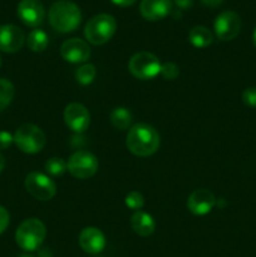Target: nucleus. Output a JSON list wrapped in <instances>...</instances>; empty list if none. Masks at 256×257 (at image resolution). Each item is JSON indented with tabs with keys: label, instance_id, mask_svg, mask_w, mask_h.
Wrapping results in <instances>:
<instances>
[{
	"label": "nucleus",
	"instance_id": "nucleus-11",
	"mask_svg": "<svg viewBox=\"0 0 256 257\" xmlns=\"http://www.w3.org/2000/svg\"><path fill=\"white\" fill-rule=\"evenodd\" d=\"M18 17L27 27L38 28L45 18V9L39 0H22L18 4Z\"/></svg>",
	"mask_w": 256,
	"mask_h": 257
},
{
	"label": "nucleus",
	"instance_id": "nucleus-1",
	"mask_svg": "<svg viewBox=\"0 0 256 257\" xmlns=\"http://www.w3.org/2000/svg\"><path fill=\"white\" fill-rule=\"evenodd\" d=\"M125 146L135 156L148 157L157 152L160 147V135L152 125L137 123L128 131Z\"/></svg>",
	"mask_w": 256,
	"mask_h": 257
},
{
	"label": "nucleus",
	"instance_id": "nucleus-10",
	"mask_svg": "<svg viewBox=\"0 0 256 257\" xmlns=\"http://www.w3.org/2000/svg\"><path fill=\"white\" fill-rule=\"evenodd\" d=\"M64 122L69 130L77 135H82L90 124V114L80 103H70L64 109Z\"/></svg>",
	"mask_w": 256,
	"mask_h": 257
},
{
	"label": "nucleus",
	"instance_id": "nucleus-8",
	"mask_svg": "<svg viewBox=\"0 0 256 257\" xmlns=\"http://www.w3.org/2000/svg\"><path fill=\"white\" fill-rule=\"evenodd\" d=\"M25 188L34 198L39 201H49L57 193L54 181L42 172H30L25 178Z\"/></svg>",
	"mask_w": 256,
	"mask_h": 257
},
{
	"label": "nucleus",
	"instance_id": "nucleus-14",
	"mask_svg": "<svg viewBox=\"0 0 256 257\" xmlns=\"http://www.w3.org/2000/svg\"><path fill=\"white\" fill-rule=\"evenodd\" d=\"M216 205V197L211 191L206 188L193 191L187 200V207L193 215L203 216L211 212Z\"/></svg>",
	"mask_w": 256,
	"mask_h": 257
},
{
	"label": "nucleus",
	"instance_id": "nucleus-35",
	"mask_svg": "<svg viewBox=\"0 0 256 257\" xmlns=\"http://www.w3.org/2000/svg\"><path fill=\"white\" fill-rule=\"evenodd\" d=\"M2 64H3V60H2V57H0V67H2Z\"/></svg>",
	"mask_w": 256,
	"mask_h": 257
},
{
	"label": "nucleus",
	"instance_id": "nucleus-15",
	"mask_svg": "<svg viewBox=\"0 0 256 257\" xmlns=\"http://www.w3.org/2000/svg\"><path fill=\"white\" fill-rule=\"evenodd\" d=\"M79 246L84 252L97 255L105 247V237L100 230L95 227H85L79 233Z\"/></svg>",
	"mask_w": 256,
	"mask_h": 257
},
{
	"label": "nucleus",
	"instance_id": "nucleus-5",
	"mask_svg": "<svg viewBox=\"0 0 256 257\" xmlns=\"http://www.w3.org/2000/svg\"><path fill=\"white\" fill-rule=\"evenodd\" d=\"M14 142L22 152L34 155L40 152L47 143L44 132L38 125L27 124L20 125L14 135Z\"/></svg>",
	"mask_w": 256,
	"mask_h": 257
},
{
	"label": "nucleus",
	"instance_id": "nucleus-23",
	"mask_svg": "<svg viewBox=\"0 0 256 257\" xmlns=\"http://www.w3.org/2000/svg\"><path fill=\"white\" fill-rule=\"evenodd\" d=\"M95 75H97V69L93 64H83L82 67H79L75 72V79L79 84L82 85H88L90 83H93Z\"/></svg>",
	"mask_w": 256,
	"mask_h": 257
},
{
	"label": "nucleus",
	"instance_id": "nucleus-31",
	"mask_svg": "<svg viewBox=\"0 0 256 257\" xmlns=\"http://www.w3.org/2000/svg\"><path fill=\"white\" fill-rule=\"evenodd\" d=\"M201 2H202V4L206 5V7L216 8V7H218V5L222 4L223 0H201Z\"/></svg>",
	"mask_w": 256,
	"mask_h": 257
},
{
	"label": "nucleus",
	"instance_id": "nucleus-22",
	"mask_svg": "<svg viewBox=\"0 0 256 257\" xmlns=\"http://www.w3.org/2000/svg\"><path fill=\"white\" fill-rule=\"evenodd\" d=\"M44 168L47 173H49L53 177H60L68 171V165L63 158L52 157L45 162Z\"/></svg>",
	"mask_w": 256,
	"mask_h": 257
},
{
	"label": "nucleus",
	"instance_id": "nucleus-19",
	"mask_svg": "<svg viewBox=\"0 0 256 257\" xmlns=\"http://www.w3.org/2000/svg\"><path fill=\"white\" fill-rule=\"evenodd\" d=\"M132 119V113L125 107L114 108L109 114V120L112 123V125L119 131H124L127 128H130Z\"/></svg>",
	"mask_w": 256,
	"mask_h": 257
},
{
	"label": "nucleus",
	"instance_id": "nucleus-27",
	"mask_svg": "<svg viewBox=\"0 0 256 257\" xmlns=\"http://www.w3.org/2000/svg\"><path fill=\"white\" fill-rule=\"evenodd\" d=\"M13 142H14V136L5 131L0 132V151L8 150L13 145Z\"/></svg>",
	"mask_w": 256,
	"mask_h": 257
},
{
	"label": "nucleus",
	"instance_id": "nucleus-6",
	"mask_svg": "<svg viewBox=\"0 0 256 257\" xmlns=\"http://www.w3.org/2000/svg\"><path fill=\"white\" fill-rule=\"evenodd\" d=\"M161 62L153 53H136L128 63V69L133 77L141 80H150L161 73Z\"/></svg>",
	"mask_w": 256,
	"mask_h": 257
},
{
	"label": "nucleus",
	"instance_id": "nucleus-20",
	"mask_svg": "<svg viewBox=\"0 0 256 257\" xmlns=\"http://www.w3.org/2000/svg\"><path fill=\"white\" fill-rule=\"evenodd\" d=\"M27 44L30 50L35 53L44 52L49 45V38L47 33L42 29H34L29 33L27 39Z\"/></svg>",
	"mask_w": 256,
	"mask_h": 257
},
{
	"label": "nucleus",
	"instance_id": "nucleus-9",
	"mask_svg": "<svg viewBox=\"0 0 256 257\" xmlns=\"http://www.w3.org/2000/svg\"><path fill=\"white\" fill-rule=\"evenodd\" d=\"M216 37L223 42L235 39L241 30V18L237 13L226 10L216 17L213 23Z\"/></svg>",
	"mask_w": 256,
	"mask_h": 257
},
{
	"label": "nucleus",
	"instance_id": "nucleus-34",
	"mask_svg": "<svg viewBox=\"0 0 256 257\" xmlns=\"http://www.w3.org/2000/svg\"><path fill=\"white\" fill-rule=\"evenodd\" d=\"M19 257H34V256L29 255V253H23V255H20Z\"/></svg>",
	"mask_w": 256,
	"mask_h": 257
},
{
	"label": "nucleus",
	"instance_id": "nucleus-3",
	"mask_svg": "<svg viewBox=\"0 0 256 257\" xmlns=\"http://www.w3.org/2000/svg\"><path fill=\"white\" fill-rule=\"evenodd\" d=\"M47 236L44 223L38 218H28L23 221L15 232V241L24 251H35L42 246Z\"/></svg>",
	"mask_w": 256,
	"mask_h": 257
},
{
	"label": "nucleus",
	"instance_id": "nucleus-21",
	"mask_svg": "<svg viewBox=\"0 0 256 257\" xmlns=\"http://www.w3.org/2000/svg\"><path fill=\"white\" fill-rule=\"evenodd\" d=\"M14 93L15 89L13 83L5 78H0V112H3L12 103Z\"/></svg>",
	"mask_w": 256,
	"mask_h": 257
},
{
	"label": "nucleus",
	"instance_id": "nucleus-16",
	"mask_svg": "<svg viewBox=\"0 0 256 257\" xmlns=\"http://www.w3.org/2000/svg\"><path fill=\"white\" fill-rule=\"evenodd\" d=\"M140 12L145 19L157 22L172 12V0H142Z\"/></svg>",
	"mask_w": 256,
	"mask_h": 257
},
{
	"label": "nucleus",
	"instance_id": "nucleus-32",
	"mask_svg": "<svg viewBox=\"0 0 256 257\" xmlns=\"http://www.w3.org/2000/svg\"><path fill=\"white\" fill-rule=\"evenodd\" d=\"M4 166H5V160H4V157H3L2 153H0V172H2V171H3Z\"/></svg>",
	"mask_w": 256,
	"mask_h": 257
},
{
	"label": "nucleus",
	"instance_id": "nucleus-7",
	"mask_svg": "<svg viewBox=\"0 0 256 257\" xmlns=\"http://www.w3.org/2000/svg\"><path fill=\"white\" fill-rule=\"evenodd\" d=\"M70 175L79 180H87L95 175L98 171V160L88 151H77L69 157L67 162Z\"/></svg>",
	"mask_w": 256,
	"mask_h": 257
},
{
	"label": "nucleus",
	"instance_id": "nucleus-4",
	"mask_svg": "<svg viewBox=\"0 0 256 257\" xmlns=\"http://www.w3.org/2000/svg\"><path fill=\"white\" fill-rule=\"evenodd\" d=\"M117 22L109 14H98L90 18L84 28V37L90 44L102 45L114 35Z\"/></svg>",
	"mask_w": 256,
	"mask_h": 257
},
{
	"label": "nucleus",
	"instance_id": "nucleus-25",
	"mask_svg": "<svg viewBox=\"0 0 256 257\" xmlns=\"http://www.w3.org/2000/svg\"><path fill=\"white\" fill-rule=\"evenodd\" d=\"M161 75L167 80H175L180 75V68L172 62L165 63L161 65Z\"/></svg>",
	"mask_w": 256,
	"mask_h": 257
},
{
	"label": "nucleus",
	"instance_id": "nucleus-26",
	"mask_svg": "<svg viewBox=\"0 0 256 257\" xmlns=\"http://www.w3.org/2000/svg\"><path fill=\"white\" fill-rule=\"evenodd\" d=\"M242 102L248 107L256 108V87L246 88L242 93Z\"/></svg>",
	"mask_w": 256,
	"mask_h": 257
},
{
	"label": "nucleus",
	"instance_id": "nucleus-33",
	"mask_svg": "<svg viewBox=\"0 0 256 257\" xmlns=\"http://www.w3.org/2000/svg\"><path fill=\"white\" fill-rule=\"evenodd\" d=\"M252 40H253V45L256 47V28H255V32H253V37H252Z\"/></svg>",
	"mask_w": 256,
	"mask_h": 257
},
{
	"label": "nucleus",
	"instance_id": "nucleus-29",
	"mask_svg": "<svg viewBox=\"0 0 256 257\" xmlns=\"http://www.w3.org/2000/svg\"><path fill=\"white\" fill-rule=\"evenodd\" d=\"M175 4L180 9H190L193 5V0H175Z\"/></svg>",
	"mask_w": 256,
	"mask_h": 257
},
{
	"label": "nucleus",
	"instance_id": "nucleus-18",
	"mask_svg": "<svg viewBox=\"0 0 256 257\" xmlns=\"http://www.w3.org/2000/svg\"><path fill=\"white\" fill-rule=\"evenodd\" d=\"M188 40L196 48H206L212 44L213 35L210 29L202 25L192 28L188 33Z\"/></svg>",
	"mask_w": 256,
	"mask_h": 257
},
{
	"label": "nucleus",
	"instance_id": "nucleus-24",
	"mask_svg": "<svg viewBox=\"0 0 256 257\" xmlns=\"http://www.w3.org/2000/svg\"><path fill=\"white\" fill-rule=\"evenodd\" d=\"M127 207H130L131 210L140 211L141 208L145 205V197L142 196V193L138 192V191H131L127 196H125L124 200Z\"/></svg>",
	"mask_w": 256,
	"mask_h": 257
},
{
	"label": "nucleus",
	"instance_id": "nucleus-13",
	"mask_svg": "<svg viewBox=\"0 0 256 257\" xmlns=\"http://www.w3.org/2000/svg\"><path fill=\"white\" fill-rule=\"evenodd\" d=\"M25 35L19 27L13 24L0 25V50L5 53H17L23 48Z\"/></svg>",
	"mask_w": 256,
	"mask_h": 257
},
{
	"label": "nucleus",
	"instance_id": "nucleus-12",
	"mask_svg": "<svg viewBox=\"0 0 256 257\" xmlns=\"http://www.w3.org/2000/svg\"><path fill=\"white\" fill-rule=\"evenodd\" d=\"M60 54L65 62L79 64V63H84L89 59L90 48L84 40L79 39V38H72L63 43L60 47Z\"/></svg>",
	"mask_w": 256,
	"mask_h": 257
},
{
	"label": "nucleus",
	"instance_id": "nucleus-28",
	"mask_svg": "<svg viewBox=\"0 0 256 257\" xmlns=\"http://www.w3.org/2000/svg\"><path fill=\"white\" fill-rule=\"evenodd\" d=\"M9 212L3 206H0V235L4 232L9 226Z\"/></svg>",
	"mask_w": 256,
	"mask_h": 257
},
{
	"label": "nucleus",
	"instance_id": "nucleus-17",
	"mask_svg": "<svg viewBox=\"0 0 256 257\" xmlns=\"http://www.w3.org/2000/svg\"><path fill=\"white\" fill-rule=\"evenodd\" d=\"M131 226H132L133 231L142 237L151 236L156 230V222L152 216L141 210L133 213V216L131 217Z\"/></svg>",
	"mask_w": 256,
	"mask_h": 257
},
{
	"label": "nucleus",
	"instance_id": "nucleus-30",
	"mask_svg": "<svg viewBox=\"0 0 256 257\" xmlns=\"http://www.w3.org/2000/svg\"><path fill=\"white\" fill-rule=\"evenodd\" d=\"M113 4L118 5V7H131V5L135 4L137 0H110Z\"/></svg>",
	"mask_w": 256,
	"mask_h": 257
},
{
	"label": "nucleus",
	"instance_id": "nucleus-2",
	"mask_svg": "<svg viewBox=\"0 0 256 257\" xmlns=\"http://www.w3.org/2000/svg\"><path fill=\"white\" fill-rule=\"evenodd\" d=\"M48 18H49L50 27L55 32L65 34V33L74 32L79 27L82 22V13L79 7L73 2L60 0L50 7Z\"/></svg>",
	"mask_w": 256,
	"mask_h": 257
}]
</instances>
